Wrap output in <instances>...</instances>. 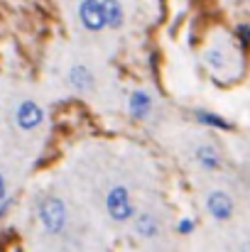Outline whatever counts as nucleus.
<instances>
[{"instance_id":"obj_1","label":"nucleus","mask_w":250,"mask_h":252,"mask_svg":"<svg viewBox=\"0 0 250 252\" xmlns=\"http://www.w3.org/2000/svg\"><path fill=\"white\" fill-rule=\"evenodd\" d=\"M39 220H42L47 233H52V235L62 233L64 225H67V208H64V203L59 198H44L42 206H39Z\"/></svg>"},{"instance_id":"obj_2","label":"nucleus","mask_w":250,"mask_h":252,"mask_svg":"<svg viewBox=\"0 0 250 252\" xmlns=\"http://www.w3.org/2000/svg\"><path fill=\"white\" fill-rule=\"evenodd\" d=\"M106 208H108V216H110L113 220H118V223L133 218V213H135V208H133V203H130V196H128V189L120 186V184L108 191V196H106Z\"/></svg>"},{"instance_id":"obj_3","label":"nucleus","mask_w":250,"mask_h":252,"mask_svg":"<svg viewBox=\"0 0 250 252\" xmlns=\"http://www.w3.org/2000/svg\"><path fill=\"white\" fill-rule=\"evenodd\" d=\"M79 20H81V25L88 32H101L103 27H108L103 0H81V5H79Z\"/></svg>"},{"instance_id":"obj_4","label":"nucleus","mask_w":250,"mask_h":252,"mask_svg":"<svg viewBox=\"0 0 250 252\" xmlns=\"http://www.w3.org/2000/svg\"><path fill=\"white\" fill-rule=\"evenodd\" d=\"M15 123H17L20 130L32 132V130H37V127L44 123V110H42L35 100H22V103L15 108Z\"/></svg>"},{"instance_id":"obj_5","label":"nucleus","mask_w":250,"mask_h":252,"mask_svg":"<svg viewBox=\"0 0 250 252\" xmlns=\"http://www.w3.org/2000/svg\"><path fill=\"white\" fill-rule=\"evenodd\" d=\"M206 208L216 220H228L233 216V198L226 191H214L206 198Z\"/></svg>"},{"instance_id":"obj_6","label":"nucleus","mask_w":250,"mask_h":252,"mask_svg":"<svg viewBox=\"0 0 250 252\" xmlns=\"http://www.w3.org/2000/svg\"><path fill=\"white\" fill-rule=\"evenodd\" d=\"M152 95L145 91V88H135L133 93H130V103H128V108H130V115L135 118V120H145L150 113H152Z\"/></svg>"},{"instance_id":"obj_7","label":"nucleus","mask_w":250,"mask_h":252,"mask_svg":"<svg viewBox=\"0 0 250 252\" xmlns=\"http://www.w3.org/2000/svg\"><path fill=\"white\" fill-rule=\"evenodd\" d=\"M194 159L196 164L206 171H214V169H221V152L214 147V145H199L196 152H194Z\"/></svg>"},{"instance_id":"obj_8","label":"nucleus","mask_w":250,"mask_h":252,"mask_svg":"<svg viewBox=\"0 0 250 252\" xmlns=\"http://www.w3.org/2000/svg\"><path fill=\"white\" fill-rule=\"evenodd\" d=\"M69 84L74 86L76 91H91L93 88V74L91 69H86L83 64H76L69 69Z\"/></svg>"},{"instance_id":"obj_9","label":"nucleus","mask_w":250,"mask_h":252,"mask_svg":"<svg viewBox=\"0 0 250 252\" xmlns=\"http://www.w3.org/2000/svg\"><path fill=\"white\" fill-rule=\"evenodd\" d=\"M204 62L209 64V69L216 74V71H223L228 66V57H226V49L221 44H211L204 54Z\"/></svg>"},{"instance_id":"obj_10","label":"nucleus","mask_w":250,"mask_h":252,"mask_svg":"<svg viewBox=\"0 0 250 252\" xmlns=\"http://www.w3.org/2000/svg\"><path fill=\"white\" fill-rule=\"evenodd\" d=\"M157 230H160V225H157V218H155L152 213H140V216L135 218V233H138V235H143V238H155Z\"/></svg>"},{"instance_id":"obj_11","label":"nucleus","mask_w":250,"mask_h":252,"mask_svg":"<svg viewBox=\"0 0 250 252\" xmlns=\"http://www.w3.org/2000/svg\"><path fill=\"white\" fill-rule=\"evenodd\" d=\"M103 10H106V22L108 27L118 30L123 22H125V12H123V5L118 0H103Z\"/></svg>"},{"instance_id":"obj_12","label":"nucleus","mask_w":250,"mask_h":252,"mask_svg":"<svg viewBox=\"0 0 250 252\" xmlns=\"http://www.w3.org/2000/svg\"><path fill=\"white\" fill-rule=\"evenodd\" d=\"M194 118H196L199 123L209 125V127H216V130H231V123H228L226 118L216 115V113H209V110H196V113H194Z\"/></svg>"},{"instance_id":"obj_13","label":"nucleus","mask_w":250,"mask_h":252,"mask_svg":"<svg viewBox=\"0 0 250 252\" xmlns=\"http://www.w3.org/2000/svg\"><path fill=\"white\" fill-rule=\"evenodd\" d=\"M236 34H238V39H241L243 44H248L250 42V25H238V27H236Z\"/></svg>"},{"instance_id":"obj_14","label":"nucleus","mask_w":250,"mask_h":252,"mask_svg":"<svg viewBox=\"0 0 250 252\" xmlns=\"http://www.w3.org/2000/svg\"><path fill=\"white\" fill-rule=\"evenodd\" d=\"M177 230H179V233H184V235H186V233H191V230H194V220H191V218H181V220H179V225H177Z\"/></svg>"},{"instance_id":"obj_15","label":"nucleus","mask_w":250,"mask_h":252,"mask_svg":"<svg viewBox=\"0 0 250 252\" xmlns=\"http://www.w3.org/2000/svg\"><path fill=\"white\" fill-rule=\"evenodd\" d=\"M241 252H250V243H246V245H243V250Z\"/></svg>"}]
</instances>
